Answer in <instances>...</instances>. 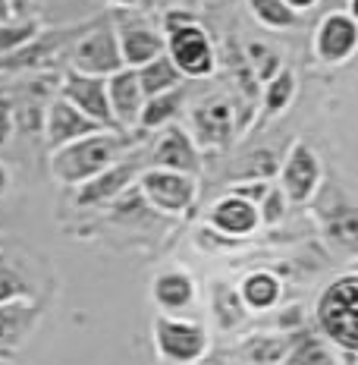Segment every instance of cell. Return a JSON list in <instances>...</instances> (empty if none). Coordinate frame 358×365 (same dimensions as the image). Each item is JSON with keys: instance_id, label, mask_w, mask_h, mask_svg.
<instances>
[{"instance_id": "cell-1", "label": "cell", "mask_w": 358, "mask_h": 365, "mask_svg": "<svg viewBox=\"0 0 358 365\" xmlns=\"http://www.w3.org/2000/svg\"><path fill=\"white\" fill-rule=\"evenodd\" d=\"M129 145H132V139H129L126 129H101V133H91L85 139H75L70 145L51 151V177H54L60 186L79 189L82 182L95 180L98 173H104L107 167L123 161Z\"/></svg>"}, {"instance_id": "cell-2", "label": "cell", "mask_w": 358, "mask_h": 365, "mask_svg": "<svg viewBox=\"0 0 358 365\" xmlns=\"http://www.w3.org/2000/svg\"><path fill=\"white\" fill-rule=\"evenodd\" d=\"M164 35H167V57L182 73V79H208L217 70V54L208 32L198 26L189 10H167L164 13Z\"/></svg>"}, {"instance_id": "cell-3", "label": "cell", "mask_w": 358, "mask_h": 365, "mask_svg": "<svg viewBox=\"0 0 358 365\" xmlns=\"http://www.w3.org/2000/svg\"><path fill=\"white\" fill-rule=\"evenodd\" d=\"M315 322L327 340L358 353V274L346 271L317 296Z\"/></svg>"}, {"instance_id": "cell-4", "label": "cell", "mask_w": 358, "mask_h": 365, "mask_svg": "<svg viewBox=\"0 0 358 365\" xmlns=\"http://www.w3.org/2000/svg\"><path fill=\"white\" fill-rule=\"evenodd\" d=\"M311 215L317 220V230L330 246L358 258V199L349 195L339 182H321L317 195L311 199Z\"/></svg>"}, {"instance_id": "cell-5", "label": "cell", "mask_w": 358, "mask_h": 365, "mask_svg": "<svg viewBox=\"0 0 358 365\" xmlns=\"http://www.w3.org/2000/svg\"><path fill=\"white\" fill-rule=\"evenodd\" d=\"M151 340L164 362L170 365H198L211 346V337L201 322L195 318L170 315V312H157L151 322Z\"/></svg>"}, {"instance_id": "cell-6", "label": "cell", "mask_w": 358, "mask_h": 365, "mask_svg": "<svg viewBox=\"0 0 358 365\" xmlns=\"http://www.w3.org/2000/svg\"><path fill=\"white\" fill-rule=\"evenodd\" d=\"M123 51H120V38L113 22H95L73 41L70 48V70L85 76H101L110 79L113 73L123 70Z\"/></svg>"}, {"instance_id": "cell-7", "label": "cell", "mask_w": 358, "mask_h": 365, "mask_svg": "<svg viewBox=\"0 0 358 365\" xmlns=\"http://www.w3.org/2000/svg\"><path fill=\"white\" fill-rule=\"evenodd\" d=\"M135 186L144 195L148 208H154L157 215H170V217L186 215L198 199V177L167 170V167H144Z\"/></svg>"}, {"instance_id": "cell-8", "label": "cell", "mask_w": 358, "mask_h": 365, "mask_svg": "<svg viewBox=\"0 0 358 365\" xmlns=\"http://www.w3.org/2000/svg\"><path fill=\"white\" fill-rule=\"evenodd\" d=\"M324 182V164L317 158V151L308 145V142L295 139L293 148L286 151L283 164H280V182L283 195L289 199V205H308L317 195Z\"/></svg>"}, {"instance_id": "cell-9", "label": "cell", "mask_w": 358, "mask_h": 365, "mask_svg": "<svg viewBox=\"0 0 358 365\" xmlns=\"http://www.w3.org/2000/svg\"><path fill=\"white\" fill-rule=\"evenodd\" d=\"M192 139L198 148H226L236 139V104L226 95H211L192 108Z\"/></svg>"}, {"instance_id": "cell-10", "label": "cell", "mask_w": 358, "mask_h": 365, "mask_svg": "<svg viewBox=\"0 0 358 365\" xmlns=\"http://www.w3.org/2000/svg\"><path fill=\"white\" fill-rule=\"evenodd\" d=\"M315 57L327 66H339L355 57L358 51V22L346 10H333L317 22L315 38H311Z\"/></svg>"}, {"instance_id": "cell-11", "label": "cell", "mask_w": 358, "mask_h": 365, "mask_svg": "<svg viewBox=\"0 0 358 365\" xmlns=\"http://www.w3.org/2000/svg\"><path fill=\"white\" fill-rule=\"evenodd\" d=\"M60 98H66L73 108H79L88 120H95L98 126L117 129V120H113V110H110V98H107V79H101V76H85V73L70 70L60 79Z\"/></svg>"}, {"instance_id": "cell-12", "label": "cell", "mask_w": 358, "mask_h": 365, "mask_svg": "<svg viewBox=\"0 0 358 365\" xmlns=\"http://www.w3.org/2000/svg\"><path fill=\"white\" fill-rule=\"evenodd\" d=\"M142 170L144 167L139 161H117L104 173H98L95 180L82 182V186L75 189V205H79V208H101V205L120 202L126 192L135 189Z\"/></svg>"}, {"instance_id": "cell-13", "label": "cell", "mask_w": 358, "mask_h": 365, "mask_svg": "<svg viewBox=\"0 0 358 365\" xmlns=\"http://www.w3.org/2000/svg\"><path fill=\"white\" fill-rule=\"evenodd\" d=\"M208 227L226 240H246L261 227V215H258L255 202L226 192L208 208Z\"/></svg>"}, {"instance_id": "cell-14", "label": "cell", "mask_w": 358, "mask_h": 365, "mask_svg": "<svg viewBox=\"0 0 358 365\" xmlns=\"http://www.w3.org/2000/svg\"><path fill=\"white\" fill-rule=\"evenodd\" d=\"M117 38H120V51H123V63L129 66V70H139V66L167 54L164 29H154L142 19L117 22Z\"/></svg>"}, {"instance_id": "cell-15", "label": "cell", "mask_w": 358, "mask_h": 365, "mask_svg": "<svg viewBox=\"0 0 358 365\" xmlns=\"http://www.w3.org/2000/svg\"><path fill=\"white\" fill-rule=\"evenodd\" d=\"M104 126H98L95 120H88L79 108H73L66 98H54L48 101V110H44V139H48V148H63L75 139H85L91 133H101Z\"/></svg>"}, {"instance_id": "cell-16", "label": "cell", "mask_w": 358, "mask_h": 365, "mask_svg": "<svg viewBox=\"0 0 358 365\" xmlns=\"http://www.w3.org/2000/svg\"><path fill=\"white\" fill-rule=\"evenodd\" d=\"M151 167H167V170H179V173H201V151H198L195 139L189 129H182L177 123H170L161 133V139L151 148Z\"/></svg>"}, {"instance_id": "cell-17", "label": "cell", "mask_w": 358, "mask_h": 365, "mask_svg": "<svg viewBox=\"0 0 358 365\" xmlns=\"http://www.w3.org/2000/svg\"><path fill=\"white\" fill-rule=\"evenodd\" d=\"M44 309L38 299L0 302V353L16 356V349L35 334Z\"/></svg>"}, {"instance_id": "cell-18", "label": "cell", "mask_w": 358, "mask_h": 365, "mask_svg": "<svg viewBox=\"0 0 358 365\" xmlns=\"http://www.w3.org/2000/svg\"><path fill=\"white\" fill-rule=\"evenodd\" d=\"M151 299H154L157 312H170V315H182L186 309L195 306L198 299V284L186 268H164L151 280Z\"/></svg>"}, {"instance_id": "cell-19", "label": "cell", "mask_w": 358, "mask_h": 365, "mask_svg": "<svg viewBox=\"0 0 358 365\" xmlns=\"http://www.w3.org/2000/svg\"><path fill=\"white\" fill-rule=\"evenodd\" d=\"M107 98H110V110L117 120V129H135L144 108V91L139 82V73L123 66L120 73H113L107 79Z\"/></svg>"}, {"instance_id": "cell-20", "label": "cell", "mask_w": 358, "mask_h": 365, "mask_svg": "<svg viewBox=\"0 0 358 365\" xmlns=\"http://www.w3.org/2000/svg\"><path fill=\"white\" fill-rule=\"evenodd\" d=\"M73 29H51V32H41L35 41H28L22 51H16L10 60H4V63H0V70L16 73V70H35V66H44L51 57L60 54V51L70 44V32H73Z\"/></svg>"}, {"instance_id": "cell-21", "label": "cell", "mask_w": 358, "mask_h": 365, "mask_svg": "<svg viewBox=\"0 0 358 365\" xmlns=\"http://www.w3.org/2000/svg\"><path fill=\"white\" fill-rule=\"evenodd\" d=\"M239 296L248 312H268L280 302L283 284H280V277L273 271L258 268V271H248L246 277L239 280Z\"/></svg>"}, {"instance_id": "cell-22", "label": "cell", "mask_w": 358, "mask_h": 365, "mask_svg": "<svg viewBox=\"0 0 358 365\" xmlns=\"http://www.w3.org/2000/svg\"><path fill=\"white\" fill-rule=\"evenodd\" d=\"M182 104H186V88H170V91H161V95H151L144 98V108H142V117H139V126L135 133H157V129H167L173 120L179 117Z\"/></svg>"}, {"instance_id": "cell-23", "label": "cell", "mask_w": 358, "mask_h": 365, "mask_svg": "<svg viewBox=\"0 0 358 365\" xmlns=\"http://www.w3.org/2000/svg\"><path fill=\"white\" fill-rule=\"evenodd\" d=\"M289 349H293L289 334H251L242 340L239 353L248 365H286Z\"/></svg>"}, {"instance_id": "cell-24", "label": "cell", "mask_w": 358, "mask_h": 365, "mask_svg": "<svg viewBox=\"0 0 358 365\" xmlns=\"http://www.w3.org/2000/svg\"><path fill=\"white\" fill-rule=\"evenodd\" d=\"M286 365H342V362L333 340H327L324 334L302 331V337H293V349L286 356Z\"/></svg>"}, {"instance_id": "cell-25", "label": "cell", "mask_w": 358, "mask_h": 365, "mask_svg": "<svg viewBox=\"0 0 358 365\" xmlns=\"http://www.w3.org/2000/svg\"><path fill=\"white\" fill-rule=\"evenodd\" d=\"M211 309H214V322L220 331H236L248 318V309L239 296V287H230L223 280L211 284Z\"/></svg>"}, {"instance_id": "cell-26", "label": "cell", "mask_w": 358, "mask_h": 365, "mask_svg": "<svg viewBox=\"0 0 358 365\" xmlns=\"http://www.w3.org/2000/svg\"><path fill=\"white\" fill-rule=\"evenodd\" d=\"M295 91H299V79H295V70L283 66L270 82H264V110H261V123L264 120H273L280 113H286L295 101Z\"/></svg>"}, {"instance_id": "cell-27", "label": "cell", "mask_w": 358, "mask_h": 365, "mask_svg": "<svg viewBox=\"0 0 358 365\" xmlns=\"http://www.w3.org/2000/svg\"><path fill=\"white\" fill-rule=\"evenodd\" d=\"M44 32V22L38 16H26V19H4L0 22V63L10 60L16 51H22L28 41H35Z\"/></svg>"}, {"instance_id": "cell-28", "label": "cell", "mask_w": 358, "mask_h": 365, "mask_svg": "<svg viewBox=\"0 0 358 365\" xmlns=\"http://www.w3.org/2000/svg\"><path fill=\"white\" fill-rule=\"evenodd\" d=\"M139 82H142V91H144V98H151V95H161V91H170V88H179L182 82V73L173 66V60L170 57H157V60H151V63H144L139 66Z\"/></svg>"}, {"instance_id": "cell-29", "label": "cell", "mask_w": 358, "mask_h": 365, "mask_svg": "<svg viewBox=\"0 0 358 365\" xmlns=\"http://www.w3.org/2000/svg\"><path fill=\"white\" fill-rule=\"evenodd\" d=\"M13 299H35V290L28 274L0 249V302H13Z\"/></svg>"}, {"instance_id": "cell-30", "label": "cell", "mask_w": 358, "mask_h": 365, "mask_svg": "<svg viewBox=\"0 0 358 365\" xmlns=\"http://www.w3.org/2000/svg\"><path fill=\"white\" fill-rule=\"evenodd\" d=\"M246 60H248L251 73H255V79L261 82V86L270 82L273 76L283 70V54L268 41H248L246 44Z\"/></svg>"}, {"instance_id": "cell-31", "label": "cell", "mask_w": 358, "mask_h": 365, "mask_svg": "<svg viewBox=\"0 0 358 365\" xmlns=\"http://www.w3.org/2000/svg\"><path fill=\"white\" fill-rule=\"evenodd\" d=\"M246 6L251 16L268 29H293L299 22V13L286 0H246Z\"/></svg>"}, {"instance_id": "cell-32", "label": "cell", "mask_w": 358, "mask_h": 365, "mask_svg": "<svg viewBox=\"0 0 358 365\" xmlns=\"http://www.w3.org/2000/svg\"><path fill=\"white\" fill-rule=\"evenodd\" d=\"M280 177V158L273 155L270 148H258L251 151V155H246V161H242V167L233 173V180L246 182V180H273Z\"/></svg>"}, {"instance_id": "cell-33", "label": "cell", "mask_w": 358, "mask_h": 365, "mask_svg": "<svg viewBox=\"0 0 358 365\" xmlns=\"http://www.w3.org/2000/svg\"><path fill=\"white\" fill-rule=\"evenodd\" d=\"M286 208H289V199L283 195L280 186H270L268 195L258 202V215H261V224L264 227H277L280 220L286 217Z\"/></svg>"}, {"instance_id": "cell-34", "label": "cell", "mask_w": 358, "mask_h": 365, "mask_svg": "<svg viewBox=\"0 0 358 365\" xmlns=\"http://www.w3.org/2000/svg\"><path fill=\"white\" fill-rule=\"evenodd\" d=\"M13 133H16V101L6 91H0V145H6Z\"/></svg>"}, {"instance_id": "cell-35", "label": "cell", "mask_w": 358, "mask_h": 365, "mask_svg": "<svg viewBox=\"0 0 358 365\" xmlns=\"http://www.w3.org/2000/svg\"><path fill=\"white\" fill-rule=\"evenodd\" d=\"M270 186H273V180H246V182H236L230 192H236V195H242V199H248V202L258 205L264 195H268Z\"/></svg>"}, {"instance_id": "cell-36", "label": "cell", "mask_w": 358, "mask_h": 365, "mask_svg": "<svg viewBox=\"0 0 358 365\" xmlns=\"http://www.w3.org/2000/svg\"><path fill=\"white\" fill-rule=\"evenodd\" d=\"M107 4L117 6V10H123V13H144L154 6V0H107Z\"/></svg>"}, {"instance_id": "cell-37", "label": "cell", "mask_w": 358, "mask_h": 365, "mask_svg": "<svg viewBox=\"0 0 358 365\" xmlns=\"http://www.w3.org/2000/svg\"><path fill=\"white\" fill-rule=\"evenodd\" d=\"M35 0H6V6H10V19H26L28 10H32Z\"/></svg>"}, {"instance_id": "cell-38", "label": "cell", "mask_w": 358, "mask_h": 365, "mask_svg": "<svg viewBox=\"0 0 358 365\" xmlns=\"http://www.w3.org/2000/svg\"><path fill=\"white\" fill-rule=\"evenodd\" d=\"M10 182H13V173L6 164H0V199H4L6 192H10Z\"/></svg>"}, {"instance_id": "cell-39", "label": "cell", "mask_w": 358, "mask_h": 365, "mask_svg": "<svg viewBox=\"0 0 358 365\" xmlns=\"http://www.w3.org/2000/svg\"><path fill=\"white\" fill-rule=\"evenodd\" d=\"M154 4H161L164 10H189V4H195V0H154Z\"/></svg>"}, {"instance_id": "cell-40", "label": "cell", "mask_w": 358, "mask_h": 365, "mask_svg": "<svg viewBox=\"0 0 358 365\" xmlns=\"http://www.w3.org/2000/svg\"><path fill=\"white\" fill-rule=\"evenodd\" d=\"M286 4H289V6H293V10H295V13H305V10H311V6H315V4H317V0H286Z\"/></svg>"}, {"instance_id": "cell-41", "label": "cell", "mask_w": 358, "mask_h": 365, "mask_svg": "<svg viewBox=\"0 0 358 365\" xmlns=\"http://www.w3.org/2000/svg\"><path fill=\"white\" fill-rule=\"evenodd\" d=\"M346 13H349V16H352V19L358 22V0H349V10H346Z\"/></svg>"}, {"instance_id": "cell-42", "label": "cell", "mask_w": 358, "mask_h": 365, "mask_svg": "<svg viewBox=\"0 0 358 365\" xmlns=\"http://www.w3.org/2000/svg\"><path fill=\"white\" fill-rule=\"evenodd\" d=\"M10 19V6H6V0H0V22Z\"/></svg>"}, {"instance_id": "cell-43", "label": "cell", "mask_w": 358, "mask_h": 365, "mask_svg": "<svg viewBox=\"0 0 358 365\" xmlns=\"http://www.w3.org/2000/svg\"><path fill=\"white\" fill-rule=\"evenodd\" d=\"M349 271H355V274H358V258H355V262H352V264H349Z\"/></svg>"}, {"instance_id": "cell-44", "label": "cell", "mask_w": 358, "mask_h": 365, "mask_svg": "<svg viewBox=\"0 0 358 365\" xmlns=\"http://www.w3.org/2000/svg\"><path fill=\"white\" fill-rule=\"evenodd\" d=\"M0 359H13V356L10 353H0Z\"/></svg>"}, {"instance_id": "cell-45", "label": "cell", "mask_w": 358, "mask_h": 365, "mask_svg": "<svg viewBox=\"0 0 358 365\" xmlns=\"http://www.w3.org/2000/svg\"><path fill=\"white\" fill-rule=\"evenodd\" d=\"M201 4H211V0H201Z\"/></svg>"}, {"instance_id": "cell-46", "label": "cell", "mask_w": 358, "mask_h": 365, "mask_svg": "<svg viewBox=\"0 0 358 365\" xmlns=\"http://www.w3.org/2000/svg\"><path fill=\"white\" fill-rule=\"evenodd\" d=\"M0 249H4V240H0Z\"/></svg>"}]
</instances>
